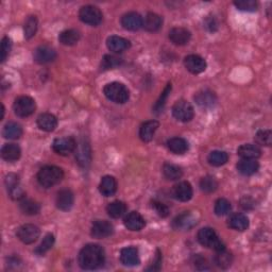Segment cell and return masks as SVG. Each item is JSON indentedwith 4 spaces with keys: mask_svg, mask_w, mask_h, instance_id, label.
<instances>
[{
    "mask_svg": "<svg viewBox=\"0 0 272 272\" xmlns=\"http://www.w3.org/2000/svg\"><path fill=\"white\" fill-rule=\"evenodd\" d=\"M79 265L84 270H96L102 267L106 261V252L101 246L86 245L79 253Z\"/></svg>",
    "mask_w": 272,
    "mask_h": 272,
    "instance_id": "obj_1",
    "label": "cell"
},
{
    "mask_svg": "<svg viewBox=\"0 0 272 272\" xmlns=\"http://www.w3.org/2000/svg\"><path fill=\"white\" fill-rule=\"evenodd\" d=\"M64 178V172L57 166H45L39 171L38 181L43 187L49 188L59 184Z\"/></svg>",
    "mask_w": 272,
    "mask_h": 272,
    "instance_id": "obj_2",
    "label": "cell"
},
{
    "mask_svg": "<svg viewBox=\"0 0 272 272\" xmlns=\"http://www.w3.org/2000/svg\"><path fill=\"white\" fill-rule=\"evenodd\" d=\"M198 242L205 248L212 249L216 252L226 250L225 244L219 239L217 233L211 227H203L198 232Z\"/></svg>",
    "mask_w": 272,
    "mask_h": 272,
    "instance_id": "obj_3",
    "label": "cell"
},
{
    "mask_svg": "<svg viewBox=\"0 0 272 272\" xmlns=\"http://www.w3.org/2000/svg\"><path fill=\"white\" fill-rule=\"evenodd\" d=\"M103 94L109 100L119 104L126 103L130 97L128 89L119 82H112L107 84L103 89Z\"/></svg>",
    "mask_w": 272,
    "mask_h": 272,
    "instance_id": "obj_4",
    "label": "cell"
},
{
    "mask_svg": "<svg viewBox=\"0 0 272 272\" xmlns=\"http://www.w3.org/2000/svg\"><path fill=\"white\" fill-rule=\"evenodd\" d=\"M79 18L84 23L91 26H98L102 23L103 15L101 11L95 5H84L79 11Z\"/></svg>",
    "mask_w": 272,
    "mask_h": 272,
    "instance_id": "obj_5",
    "label": "cell"
},
{
    "mask_svg": "<svg viewBox=\"0 0 272 272\" xmlns=\"http://www.w3.org/2000/svg\"><path fill=\"white\" fill-rule=\"evenodd\" d=\"M36 109L35 101L31 97L21 96L15 99L13 104L14 113L18 117H28L34 113Z\"/></svg>",
    "mask_w": 272,
    "mask_h": 272,
    "instance_id": "obj_6",
    "label": "cell"
},
{
    "mask_svg": "<svg viewBox=\"0 0 272 272\" xmlns=\"http://www.w3.org/2000/svg\"><path fill=\"white\" fill-rule=\"evenodd\" d=\"M194 108L186 100H179L172 107V115L179 121L187 122L194 118Z\"/></svg>",
    "mask_w": 272,
    "mask_h": 272,
    "instance_id": "obj_7",
    "label": "cell"
},
{
    "mask_svg": "<svg viewBox=\"0 0 272 272\" xmlns=\"http://www.w3.org/2000/svg\"><path fill=\"white\" fill-rule=\"evenodd\" d=\"M40 228L34 225H23L18 228L16 233L17 238L26 245H31L36 242L40 237Z\"/></svg>",
    "mask_w": 272,
    "mask_h": 272,
    "instance_id": "obj_8",
    "label": "cell"
},
{
    "mask_svg": "<svg viewBox=\"0 0 272 272\" xmlns=\"http://www.w3.org/2000/svg\"><path fill=\"white\" fill-rule=\"evenodd\" d=\"M77 143L72 137H61L54 139L52 143V149L60 156H69L70 153L76 150Z\"/></svg>",
    "mask_w": 272,
    "mask_h": 272,
    "instance_id": "obj_9",
    "label": "cell"
},
{
    "mask_svg": "<svg viewBox=\"0 0 272 272\" xmlns=\"http://www.w3.org/2000/svg\"><path fill=\"white\" fill-rule=\"evenodd\" d=\"M197 217L190 212H184L172 221V227L178 231H188L197 225Z\"/></svg>",
    "mask_w": 272,
    "mask_h": 272,
    "instance_id": "obj_10",
    "label": "cell"
},
{
    "mask_svg": "<svg viewBox=\"0 0 272 272\" xmlns=\"http://www.w3.org/2000/svg\"><path fill=\"white\" fill-rule=\"evenodd\" d=\"M114 233V227L107 220H96L91 226V235L94 238L103 239Z\"/></svg>",
    "mask_w": 272,
    "mask_h": 272,
    "instance_id": "obj_11",
    "label": "cell"
},
{
    "mask_svg": "<svg viewBox=\"0 0 272 272\" xmlns=\"http://www.w3.org/2000/svg\"><path fill=\"white\" fill-rule=\"evenodd\" d=\"M184 65L186 67V69L189 72L194 73V75H199V73L206 69L205 60L197 54L187 55V57L184 59Z\"/></svg>",
    "mask_w": 272,
    "mask_h": 272,
    "instance_id": "obj_12",
    "label": "cell"
},
{
    "mask_svg": "<svg viewBox=\"0 0 272 272\" xmlns=\"http://www.w3.org/2000/svg\"><path fill=\"white\" fill-rule=\"evenodd\" d=\"M33 58L36 63L47 64L55 60V58H57V52H55L54 49L50 46L42 45L35 49Z\"/></svg>",
    "mask_w": 272,
    "mask_h": 272,
    "instance_id": "obj_13",
    "label": "cell"
},
{
    "mask_svg": "<svg viewBox=\"0 0 272 272\" xmlns=\"http://www.w3.org/2000/svg\"><path fill=\"white\" fill-rule=\"evenodd\" d=\"M76 159L78 164L81 167H88L91 162V146L84 139L80 141L76 148Z\"/></svg>",
    "mask_w": 272,
    "mask_h": 272,
    "instance_id": "obj_14",
    "label": "cell"
},
{
    "mask_svg": "<svg viewBox=\"0 0 272 272\" xmlns=\"http://www.w3.org/2000/svg\"><path fill=\"white\" fill-rule=\"evenodd\" d=\"M144 24L143 17L136 12H130L121 17V26L129 31H137Z\"/></svg>",
    "mask_w": 272,
    "mask_h": 272,
    "instance_id": "obj_15",
    "label": "cell"
},
{
    "mask_svg": "<svg viewBox=\"0 0 272 272\" xmlns=\"http://www.w3.org/2000/svg\"><path fill=\"white\" fill-rule=\"evenodd\" d=\"M195 101L198 106L203 109H211L217 102V97H216L214 91L209 90H203L198 91L195 95Z\"/></svg>",
    "mask_w": 272,
    "mask_h": 272,
    "instance_id": "obj_16",
    "label": "cell"
},
{
    "mask_svg": "<svg viewBox=\"0 0 272 272\" xmlns=\"http://www.w3.org/2000/svg\"><path fill=\"white\" fill-rule=\"evenodd\" d=\"M172 194L177 200L182 202H187L191 198H193V187H191L190 183L183 181L175 185Z\"/></svg>",
    "mask_w": 272,
    "mask_h": 272,
    "instance_id": "obj_17",
    "label": "cell"
},
{
    "mask_svg": "<svg viewBox=\"0 0 272 272\" xmlns=\"http://www.w3.org/2000/svg\"><path fill=\"white\" fill-rule=\"evenodd\" d=\"M190 38H191L190 32L185 28L177 27L171 29L169 32V40L177 46H184L188 44Z\"/></svg>",
    "mask_w": 272,
    "mask_h": 272,
    "instance_id": "obj_18",
    "label": "cell"
},
{
    "mask_svg": "<svg viewBox=\"0 0 272 272\" xmlns=\"http://www.w3.org/2000/svg\"><path fill=\"white\" fill-rule=\"evenodd\" d=\"M120 261L128 267H134V266L139 265L138 250L135 247H128V248L122 249L120 252Z\"/></svg>",
    "mask_w": 272,
    "mask_h": 272,
    "instance_id": "obj_19",
    "label": "cell"
},
{
    "mask_svg": "<svg viewBox=\"0 0 272 272\" xmlns=\"http://www.w3.org/2000/svg\"><path fill=\"white\" fill-rule=\"evenodd\" d=\"M75 197L69 189H62L57 196V206L63 212H67L72 207Z\"/></svg>",
    "mask_w": 272,
    "mask_h": 272,
    "instance_id": "obj_20",
    "label": "cell"
},
{
    "mask_svg": "<svg viewBox=\"0 0 272 272\" xmlns=\"http://www.w3.org/2000/svg\"><path fill=\"white\" fill-rule=\"evenodd\" d=\"M107 46L111 51L115 53H120L128 50L131 44H130V42L126 39L120 38V36L117 35H112L107 40Z\"/></svg>",
    "mask_w": 272,
    "mask_h": 272,
    "instance_id": "obj_21",
    "label": "cell"
},
{
    "mask_svg": "<svg viewBox=\"0 0 272 272\" xmlns=\"http://www.w3.org/2000/svg\"><path fill=\"white\" fill-rule=\"evenodd\" d=\"M159 126V123L157 120H148L144 122L139 129L140 139L145 141V143H149V141H151Z\"/></svg>",
    "mask_w": 272,
    "mask_h": 272,
    "instance_id": "obj_22",
    "label": "cell"
},
{
    "mask_svg": "<svg viewBox=\"0 0 272 272\" xmlns=\"http://www.w3.org/2000/svg\"><path fill=\"white\" fill-rule=\"evenodd\" d=\"M38 127L45 132H52L58 126L57 117L50 113H43L38 117Z\"/></svg>",
    "mask_w": 272,
    "mask_h": 272,
    "instance_id": "obj_23",
    "label": "cell"
},
{
    "mask_svg": "<svg viewBox=\"0 0 272 272\" xmlns=\"http://www.w3.org/2000/svg\"><path fill=\"white\" fill-rule=\"evenodd\" d=\"M123 222L130 231H140L145 227V219L137 212H132L127 215Z\"/></svg>",
    "mask_w": 272,
    "mask_h": 272,
    "instance_id": "obj_24",
    "label": "cell"
},
{
    "mask_svg": "<svg viewBox=\"0 0 272 272\" xmlns=\"http://www.w3.org/2000/svg\"><path fill=\"white\" fill-rule=\"evenodd\" d=\"M117 190V182L114 177L106 176L102 178V180L99 184V191L104 197L113 196Z\"/></svg>",
    "mask_w": 272,
    "mask_h": 272,
    "instance_id": "obj_25",
    "label": "cell"
},
{
    "mask_svg": "<svg viewBox=\"0 0 272 272\" xmlns=\"http://www.w3.org/2000/svg\"><path fill=\"white\" fill-rule=\"evenodd\" d=\"M22 156V150L20 146L15 144H7L1 149V158L7 162H15L20 159Z\"/></svg>",
    "mask_w": 272,
    "mask_h": 272,
    "instance_id": "obj_26",
    "label": "cell"
},
{
    "mask_svg": "<svg viewBox=\"0 0 272 272\" xmlns=\"http://www.w3.org/2000/svg\"><path fill=\"white\" fill-rule=\"evenodd\" d=\"M228 227L239 232L246 231L249 227V219L244 214H234L228 219Z\"/></svg>",
    "mask_w": 272,
    "mask_h": 272,
    "instance_id": "obj_27",
    "label": "cell"
},
{
    "mask_svg": "<svg viewBox=\"0 0 272 272\" xmlns=\"http://www.w3.org/2000/svg\"><path fill=\"white\" fill-rule=\"evenodd\" d=\"M259 165L255 159H243L237 164V170L244 176H252L257 172Z\"/></svg>",
    "mask_w": 272,
    "mask_h": 272,
    "instance_id": "obj_28",
    "label": "cell"
},
{
    "mask_svg": "<svg viewBox=\"0 0 272 272\" xmlns=\"http://www.w3.org/2000/svg\"><path fill=\"white\" fill-rule=\"evenodd\" d=\"M238 156L242 159H255L261 157L262 151L256 145L246 144L240 146L237 150Z\"/></svg>",
    "mask_w": 272,
    "mask_h": 272,
    "instance_id": "obj_29",
    "label": "cell"
},
{
    "mask_svg": "<svg viewBox=\"0 0 272 272\" xmlns=\"http://www.w3.org/2000/svg\"><path fill=\"white\" fill-rule=\"evenodd\" d=\"M163 24V18L157 13H148L145 17L144 24L145 29L149 32H157Z\"/></svg>",
    "mask_w": 272,
    "mask_h": 272,
    "instance_id": "obj_30",
    "label": "cell"
},
{
    "mask_svg": "<svg viewBox=\"0 0 272 272\" xmlns=\"http://www.w3.org/2000/svg\"><path fill=\"white\" fill-rule=\"evenodd\" d=\"M2 135L7 139H18L23 135V128L17 122H8L3 128Z\"/></svg>",
    "mask_w": 272,
    "mask_h": 272,
    "instance_id": "obj_31",
    "label": "cell"
},
{
    "mask_svg": "<svg viewBox=\"0 0 272 272\" xmlns=\"http://www.w3.org/2000/svg\"><path fill=\"white\" fill-rule=\"evenodd\" d=\"M167 147L176 154H184L188 150V143L182 137H174L167 141Z\"/></svg>",
    "mask_w": 272,
    "mask_h": 272,
    "instance_id": "obj_32",
    "label": "cell"
},
{
    "mask_svg": "<svg viewBox=\"0 0 272 272\" xmlns=\"http://www.w3.org/2000/svg\"><path fill=\"white\" fill-rule=\"evenodd\" d=\"M80 40V33L77 30L69 29L65 30L62 32L59 36V41L61 44H63L65 46H73L76 45Z\"/></svg>",
    "mask_w": 272,
    "mask_h": 272,
    "instance_id": "obj_33",
    "label": "cell"
},
{
    "mask_svg": "<svg viewBox=\"0 0 272 272\" xmlns=\"http://www.w3.org/2000/svg\"><path fill=\"white\" fill-rule=\"evenodd\" d=\"M20 208L21 211L28 216H33V215H38L41 211V205L40 204L31 199H22L21 203H20Z\"/></svg>",
    "mask_w": 272,
    "mask_h": 272,
    "instance_id": "obj_34",
    "label": "cell"
},
{
    "mask_svg": "<svg viewBox=\"0 0 272 272\" xmlns=\"http://www.w3.org/2000/svg\"><path fill=\"white\" fill-rule=\"evenodd\" d=\"M107 212L110 217L114 219L120 218L127 212V205L121 201H114L109 204L107 207Z\"/></svg>",
    "mask_w": 272,
    "mask_h": 272,
    "instance_id": "obj_35",
    "label": "cell"
},
{
    "mask_svg": "<svg viewBox=\"0 0 272 272\" xmlns=\"http://www.w3.org/2000/svg\"><path fill=\"white\" fill-rule=\"evenodd\" d=\"M163 174L166 179L171 181H176L181 179L183 176V171L180 167L174 164H165L163 167Z\"/></svg>",
    "mask_w": 272,
    "mask_h": 272,
    "instance_id": "obj_36",
    "label": "cell"
},
{
    "mask_svg": "<svg viewBox=\"0 0 272 272\" xmlns=\"http://www.w3.org/2000/svg\"><path fill=\"white\" fill-rule=\"evenodd\" d=\"M232 263H233V256L231 253L227 252L226 250L218 251L217 254L215 256V264L217 265L219 268L227 269L228 267H231Z\"/></svg>",
    "mask_w": 272,
    "mask_h": 272,
    "instance_id": "obj_37",
    "label": "cell"
},
{
    "mask_svg": "<svg viewBox=\"0 0 272 272\" xmlns=\"http://www.w3.org/2000/svg\"><path fill=\"white\" fill-rule=\"evenodd\" d=\"M207 160L211 165L219 167V166L227 164V162L228 160V156H227V153L225 151L216 150V151H212L211 153H209Z\"/></svg>",
    "mask_w": 272,
    "mask_h": 272,
    "instance_id": "obj_38",
    "label": "cell"
},
{
    "mask_svg": "<svg viewBox=\"0 0 272 272\" xmlns=\"http://www.w3.org/2000/svg\"><path fill=\"white\" fill-rule=\"evenodd\" d=\"M38 26H39L38 18H36L35 16H29L26 23H24V27H23L24 38H26L27 40L32 39L35 35L36 31H38Z\"/></svg>",
    "mask_w": 272,
    "mask_h": 272,
    "instance_id": "obj_39",
    "label": "cell"
},
{
    "mask_svg": "<svg viewBox=\"0 0 272 272\" xmlns=\"http://www.w3.org/2000/svg\"><path fill=\"white\" fill-rule=\"evenodd\" d=\"M200 187L201 190L204 191V193H207V194H211L214 193V191L217 189L218 187V182L216 181V179L213 177H204L201 179L200 181Z\"/></svg>",
    "mask_w": 272,
    "mask_h": 272,
    "instance_id": "obj_40",
    "label": "cell"
},
{
    "mask_svg": "<svg viewBox=\"0 0 272 272\" xmlns=\"http://www.w3.org/2000/svg\"><path fill=\"white\" fill-rule=\"evenodd\" d=\"M122 63V60L115 57V55L107 54L104 55L101 61V69L102 70H109L113 69L115 67H118Z\"/></svg>",
    "mask_w": 272,
    "mask_h": 272,
    "instance_id": "obj_41",
    "label": "cell"
},
{
    "mask_svg": "<svg viewBox=\"0 0 272 272\" xmlns=\"http://www.w3.org/2000/svg\"><path fill=\"white\" fill-rule=\"evenodd\" d=\"M54 245V236L52 234H47L46 236L43 239L41 245L35 249V253L38 255H44L46 252L50 250Z\"/></svg>",
    "mask_w": 272,
    "mask_h": 272,
    "instance_id": "obj_42",
    "label": "cell"
},
{
    "mask_svg": "<svg viewBox=\"0 0 272 272\" xmlns=\"http://www.w3.org/2000/svg\"><path fill=\"white\" fill-rule=\"evenodd\" d=\"M170 91H171V84H167L164 91L162 92V94H160L159 100L157 101L156 104H154V107H153V112L154 113L159 114L160 112H162L164 107H165V103H166L167 98H168V96L170 94Z\"/></svg>",
    "mask_w": 272,
    "mask_h": 272,
    "instance_id": "obj_43",
    "label": "cell"
},
{
    "mask_svg": "<svg viewBox=\"0 0 272 272\" xmlns=\"http://www.w3.org/2000/svg\"><path fill=\"white\" fill-rule=\"evenodd\" d=\"M231 203L227 199H224V198L218 199L215 203V214L217 216H225L228 214L231 211Z\"/></svg>",
    "mask_w": 272,
    "mask_h": 272,
    "instance_id": "obj_44",
    "label": "cell"
},
{
    "mask_svg": "<svg viewBox=\"0 0 272 272\" xmlns=\"http://www.w3.org/2000/svg\"><path fill=\"white\" fill-rule=\"evenodd\" d=\"M234 5L238 10L246 12H255L258 8V3L254 0H239V1H235Z\"/></svg>",
    "mask_w": 272,
    "mask_h": 272,
    "instance_id": "obj_45",
    "label": "cell"
},
{
    "mask_svg": "<svg viewBox=\"0 0 272 272\" xmlns=\"http://www.w3.org/2000/svg\"><path fill=\"white\" fill-rule=\"evenodd\" d=\"M255 140L258 145L271 146L272 144V133L270 130H262L255 135Z\"/></svg>",
    "mask_w": 272,
    "mask_h": 272,
    "instance_id": "obj_46",
    "label": "cell"
},
{
    "mask_svg": "<svg viewBox=\"0 0 272 272\" xmlns=\"http://www.w3.org/2000/svg\"><path fill=\"white\" fill-rule=\"evenodd\" d=\"M4 184H5V187H7L8 193L10 190H12L13 188L17 187L20 184V178H18L17 175L15 174H9L7 175L4 179Z\"/></svg>",
    "mask_w": 272,
    "mask_h": 272,
    "instance_id": "obj_47",
    "label": "cell"
},
{
    "mask_svg": "<svg viewBox=\"0 0 272 272\" xmlns=\"http://www.w3.org/2000/svg\"><path fill=\"white\" fill-rule=\"evenodd\" d=\"M152 207L156 209V212L158 213V215L159 217L162 218H166L167 216L169 215V208L166 204L159 202V201H153L152 202Z\"/></svg>",
    "mask_w": 272,
    "mask_h": 272,
    "instance_id": "obj_48",
    "label": "cell"
},
{
    "mask_svg": "<svg viewBox=\"0 0 272 272\" xmlns=\"http://www.w3.org/2000/svg\"><path fill=\"white\" fill-rule=\"evenodd\" d=\"M11 46H12L11 40L5 36V38H3L1 41V49H0V52H1V62H4L9 57L11 51Z\"/></svg>",
    "mask_w": 272,
    "mask_h": 272,
    "instance_id": "obj_49",
    "label": "cell"
},
{
    "mask_svg": "<svg viewBox=\"0 0 272 272\" xmlns=\"http://www.w3.org/2000/svg\"><path fill=\"white\" fill-rule=\"evenodd\" d=\"M9 196L12 198L13 200H22L24 198V191L22 188L21 185H18L17 187L13 188L12 190L9 191Z\"/></svg>",
    "mask_w": 272,
    "mask_h": 272,
    "instance_id": "obj_50",
    "label": "cell"
},
{
    "mask_svg": "<svg viewBox=\"0 0 272 272\" xmlns=\"http://www.w3.org/2000/svg\"><path fill=\"white\" fill-rule=\"evenodd\" d=\"M204 27L208 31H211V32H215V31L218 29V23L216 22L214 17H207L205 20V23H204Z\"/></svg>",
    "mask_w": 272,
    "mask_h": 272,
    "instance_id": "obj_51",
    "label": "cell"
},
{
    "mask_svg": "<svg viewBox=\"0 0 272 272\" xmlns=\"http://www.w3.org/2000/svg\"><path fill=\"white\" fill-rule=\"evenodd\" d=\"M160 264H162V257H160L159 252L158 251V255H157V258H156V262H154V264L151 266V267H149L147 270H149V271L159 270L160 269Z\"/></svg>",
    "mask_w": 272,
    "mask_h": 272,
    "instance_id": "obj_52",
    "label": "cell"
}]
</instances>
